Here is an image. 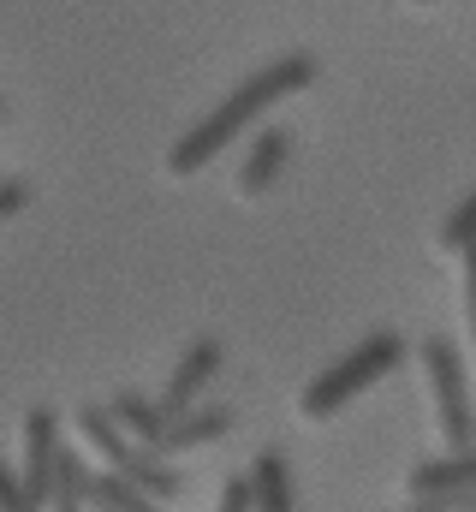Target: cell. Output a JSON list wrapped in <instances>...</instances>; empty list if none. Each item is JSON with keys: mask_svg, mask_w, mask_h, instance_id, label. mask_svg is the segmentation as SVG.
Here are the masks:
<instances>
[{"mask_svg": "<svg viewBox=\"0 0 476 512\" xmlns=\"http://www.w3.org/2000/svg\"><path fill=\"white\" fill-rule=\"evenodd\" d=\"M215 512H250V477H227V483H221V507Z\"/></svg>", "mask_w": 476, "mask_h": 512, "instance_id": "obj_17", "label": "cell"}, {"mask_svg": "<svg viewBox=\"0 0 476 512\" xmlns=\"http://www.w3.org/2000/svg\"><path fill=\"white\" fill-rule=\"evenodd\" d=\"M476 245V191L435 227V251H447V256H465Z\"/></svg>", "mask_w": 476, "mask_h": 512, "instance_id": "obj_13", "label": "cell"}, {"mask_svg": "<svg viewBox=\"0 0 476 512\" xmlns=\"http://www.w3.org/2000/svg\"><path fill=\"white\" fill-rule=\"evenodd\" d=\"M54 459H60V417L48 411V405H36L30 417H24V489H30V501L48 512V483H54Z\"/></svg>", "mask_w": 476, "mask_h": 512, "instance_id": "obj_4", "label": "cell"}, {"mask_svg": "<svg viewBox=\"0 0 476 512\" xmlns=\"http://www.w3.org/2000/svg\"><path fill=\"white\" fill-rule=\"evenodd\" d=\"M0 120H6V102H0Z\"/></svg>", "mask_w": 476, "mask_h": 512, "instance_id": "obj_19", "label": "cell"}, {"mask_svg": "<svg viewBox=\"0 0 476 512\" xmlns=\"http://www.w3.org/2000/svg\"><path fill=\"white\" fill-rule=\"evenodd\" d=\"M250 512H298V489H292V465L280 447H262L250 459Z\"/></svg>", "mask_w": 476, "mask_h": 512, "instance_id": "obj_8", "label": "cell"}, {"mask_svg": "<svg viewBox=\"0 0 476 512\" xmlns=\"http://www.w3.org/2000/svg\"><path fill=\"white\" fill-rule=\"evenodd\" d=\"M215 370H221V340H191V346H185V358H179V364H173V376H167L161 405H167L173 417H179V411H191V399L215 382Z\"/></svg>", "mask_w": 476, "mask_h": 512, "instance_id": "obj_5", "label": "cell"}, {"mask_svg": "<svg viewBox=\"0 0 476 512\" xmlns=\"http://www.w3.org/2000/svg\"><path fill=\"white\" fill-rule=\"evenodd\" d=\"M114 423L131 435V441H143V447H161V435H167V423H173V411L161 405V399H143V393H114Z\"/></svg>", "mask_w": 476, "mask_h": 512, "instance_id": "obj_10", "label": "cell"}, {"mask_svg": "<svg viewBox=\"0 0 476 512\" xmlns=\"http://www.w3.org/2000/svg\"><path fill=\"white\" fill-rule=\"evenodd\" d=\"M18 209H30V185L24 179H0V221H12Z\"/></svg>", "mask_w": 476, "mask_h": 512, "instance_id": "obj_15", "label": "cell"}, {"mask_svg": "<svg viewBox=\"0 0 476 512\" xmlns=\"http://www.w3.org/2000/svg\"><path fill=\"white\" fill-rule=\"evenodd\" d=\"M48 512H90V471H84V465H78V453H66V447H60V459H54Z\"/></svg>", "mask_w": 476, "mask_h": 512, "instance_id": "obj_11", "label": "cell"}, {"mask_svg": "<svg viewBox=\"0 0 476 512\" xmlns=\"http://www.w3.org/2000/svg\"><path fill=\"white\" fill-rule=\"evenodd\" d=\"M286 161H292V137L280 126L256 131V143H250L244 161H238V197H262V191L286 173Z\"/></svg>", "mask_w": 476, "mask_h": 512, "instance_id": "obj_6", "label": "cell"}, {"mask_svg": "<svg viewBox=\"0 0 476 512\" xmlns=\"http://www.w3.org/2000/svg\"><path fill=\"white\" fill-rule=\"evenodd\" d=\"M417 6H429V0H417Z\"/></svg>", "mask_w": 476, "mask_h": 512, "instance_id": "obj_20", "label": "cell"}, {"mask_svg": "<svg viewBox=\"0 0 476 512\" xmlns=\"http://www.w3.org/2000/svg\"><path fill=\"white\" fill-rule=\"evenodd\" d=\"M423 358V382H429V405H435V429H441V447L447 453H465L476 447V399H471V376H465V358L447 334H429L417 346Z\"/></svg>", "mask_w": 476, "mask_h": 512, "instance_id": "obj_3", "label": "cell"}, {"mask_svg": "<svg viewBox=\"0 0 476 512\" xmlns=\"http://www.w3.org/2000/svg\"><path fill=\"white\" fill-rule=\"evenodd\" d=\"M465 489H476V447L423 459V465L405 477V495H411V501H423V495H465Z\"/></svg>", "mask_w": 476, "mask_h": 512, "instance_id": "obj_7", "label": "cell"}, {"mask_svg": "<svg viewBox=\"0 0 476 512\" xmlns=\"http://www.w3.org/2000/svg\"><path fill=\"white\" fill-rule=\"evenodd\" d=\"M316 84V54H280V60H268L262 72H250V78H238V90L215 108V114H203L197 126L185 131L173 149H167V173L173 179H191V173H203L227 143H233L238 131L250 126V120H262L274 102H286V96H298V90H310Z\"/></svg>", "mask_w": 476, "mask_h": 512, "instance_id": "obj_1", "label": "cell"}, {"mask_svg": "<svg viewBox=\"0 0 476 512\" xmlns=\"http://www.w3.org/2000/svg\"><path fill=\"white\" fill-rule=\"evenodd\" d=\"M459 268H465V328H471V346H476V245L459 256Z\"/></svg>", "mask_w": 476, "mask_h": 512, "instance_id": "obj_16", "label": "cell"}, {"mask_svg": "<svg viewBox=\"0 0 476 512\" xmlns=\"http://www.w3.org/2000/svg\"><path fill=\"white\" fill-rule=\"evenodd\" d=\"M90 495H102V501H114L119 512H161V501L155 495H143L131 477H119V471H90Z\"/></svg>", "mask_w": 476, "mask_h": 512, "instance_id": "obj_12", "label": "cell"}, {"mask_svg": "<svg viewBox=\"0 0 476 512\" xmlns=\"http://www.w3.org/2000/svg\"><path fill=\"white\" fill-rule=\"evenodd\" d=\"M405 364V340L393 334V328H381V334H369V340H357L346 358H334L316 382L304 387V399H298V411L310 417V423H328L334 411H346L357 393H369V387L381 382V376H393Z\"/></svg>", "mask_w": 476, "mask_h": 512, "instance_id": "obj_2", "label": "cell"}, {"mask_svg": "<svg viewBox=\"0 0 476 512\" xmlns=\"http://www.w3.org/2000/svg\"><path fill=\"white\" fill-rule=\"evenodd\" d=\"M0 512H42L36 501H30L24 477H18V471H6V465H0Z\"/></svg>", "mask_w": 476, "mask_h": 512, "instance_id": "obj_14", "label": "cell"}, {"mask_svg": "<svg viewBox=\"0 0 476 512\" xmlns=\"http://www.w3.org/2000/svg\"><path fill=\"white\" fill-rule=\"evenodd\" d=\"M227 429H233V405L179 411V417L167 423V435H161V447H155V453H191V447H209V441H221Z\"/></svg>", "mask_w": 476, "mask_h": 512, "instance_id": "obj_9", "label": "cell"}, {"mask_svg": "<svg viewBox=\"0 0 476 512\" xmlns=\"http://www.w3.org/2000/svg\"><path fill=\"white\" fill-rule=\"evenodd\" d=\"M90 512H119L114 501H102V495H90Z\"/></svg>", "mask_w": 476, "mask_h": 512, "instance_id": "obj_18", "label": "cell"}]
</instances>
